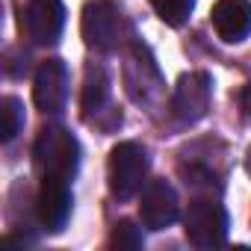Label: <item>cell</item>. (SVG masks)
Masks as SVG:
<instances>
[{"label": "cell", "mask_w": 251, "mask_h": 251, "mask_svg": "<svg viewBox=\"0 0 251 251\" xmlns=\"http://www.w3.org/2000/svg\"><path fill=\"white\" fill-rule=\"evenodd\" d=\"M3 109H0V118H3V124H0V136H3V142H12L21 127H24V103L12 95L3 98V103H0Z\"/></svg>", "instance_id": "7c38bea8"}, {"label": "cell", "mask_w": 251, "mask_h": 251, "mask_svg": "<svg viewBox=\"0 0 251 251\" xmlns=\"http://www.w3.org/2000/svg\"><path fill=\"white\" fill-rule=\"evenodd\" d=\"M33 100L42 112H62L68 100V68L62 59H48L39 65L33 80Z\"/></svg>", "instance_id": "52a82bcc"}, {"label": "cell", "mask_w": 251, "mask_h": 251, "mask_svg": "<svg viewBox=\"0 0 251 251\" xmlns=\"http://www.w3.org/2000/svg\"><path fill=\"white\" fill-rule=\"evenodd\" d=\"M71 216V186L65 177H42L36 198V219L48 233H59Z\"/></svg>", "instance_id": "8992f818"}, {"label": "cell", "mask_w": 251, "mask_h": 251, "mask_svg": "<svg viewBox=\"0 0 251 251\" xmlns=\"http://www.w3.org/2000/svg\"><path fill=\"white\" fill-rule=\"evenodd\" d=\"M106 100H109V77L100 65H89L83 80V112L95 115L106 106Z\"/></svg>", "instance_id": "8fae6325"}, {"label": "cell", "mask_w": 251, "mask_h": 251, "mask_svg": "<svg viewBox=\"0 0 251 251\" xmlns=\"http://www.w3.org/2000/svg\"><path fill=\"white\" fill-rule=\"evenodd\" d=\"M207 109H210V77L204 71L183 74L172 95V112L180 121L195 124L207 115Z\"/></svg>", "instance_id": "ba28073f"}, {"label": "cell", "mask_w": 251, "mask_h": 251, "mask_svg": "<svg viewBox=\"0 0 251 251\" xmlns=\"http://www.w3.org/2000/svg\"><path fill=\"white\" fill-rule=\"evenodd\" d=\"M21 30L33 45H56L65 30L62 0H27L21 9Z\"/></svg>", "instance_id": "277c9868"}, {"label": "cell", "mask_w": 251, "mask_h": 251, "mask_svg": "<svg viewBox=\"0 0 251 251\" xmlns=\"http://www.w3.org/2000/svg\"><path fill=\"white\" fill-rule=\"evenodd\" d=\"M109 248H118V251H136V248H142V230L130 219L115 222L112 236H109Z\"/></svg>", "instance_id": "5bb4252c"}, {"label": "cell", "mask_w": 251, "mask_h": 251, "mask_svg": "<svg viewBox=\"0 0 251 251\" xmlns=\"http://www.w3.org/2000/svg\"><path fill=\"white\" fill-rule=\"evenodd\" d=\"M210 21L222 42L239 45L251 36V0H216Z\"/></svg>", "instance_id": "30bf717a"}, {"label": "cell", "mask_w": 251, "mask_h": 251, "mask_svg": "<svg viewBox=\"0 0 251 251\" xmlns=\"http://www.w3.org/2000/svg\"><path fill=\"white\" fill-rule=\"evenodd\" d=\"M33 163L42 177H65L71 180L80 166V145L65 127H45L33 145Z\"/></svg>", "instance_id": "6da1fadb"}, {"label": "cell", "mask_w": 251, "mask_h": 251, "mask_svg": "<svg viewBox=\"0 0 251 251\" xmlns=\"http://www.w3.org/2000/svg\"><path fill=\"white\" fill-rule=\"evenodd\" d=\"M151 6L169 27H183L195 9V0H151Z\"/></svg>", "instance_id": "4fadbf2b"}, {"label": "cell", "mask_w": 251, "mask_h": 251, "mask_svg": "<svg viewBox=\"0 0 251 251\" xmlns=\"http://www.w3.org/2000/svg\"><path fill=\"white\" fill-rule=\"evenodd\" d=\"M83 39L95 50H112L121 39V18L109 0H92L83 9Z\"/></svg>", "instance_id": "5b68a950"}, {"label": "cell", "mask_w": 251, "mask_h": 251, "mask_svg": "<svg viewBox=\"0 0 251 251\" xmlns=\"http://www.w3.org/2000/svg\"><path fill=\"white\" fill-rule=\"evenodd\" d=\"M183 230L195 248H219L227 239V213L213 198H192L183 216Z\"/></svg>", "instance_id": "3957f363"}, {"label": "cell", "mask_w": 251, "mask_h": 251, "mask_svg": "<svg viewBox=\"0 0 251 251\" xmlns=\"http://www.w3.org/2000/svg\"><path fill=\"white\" fill-rule=\"evenodd\" d=\"M106 175H109V189L115 198L127 201L142 189V180L148 175V157L145 148L136 142H118L109 151V163H106Z\"/></svg>", "instance_id": "7a4b0ae2"}, {"label": "cell", "mask_w": 251, "mask_h": 251, "mask_svg": "<svg viewBox=\"0 0 251 251\" xmlns=\"http://www.w3.org/2000/svg\"><path fill=\"white\" fill-rule=\"evenodd\" d=\"M239 100H242V109H245V115H251V83H248V86L242 89Z\"/></svg>", "instance_id": "9a60e30c"}, {"label": "cell", "mask_w": 251, "mask_h": 251, "mask_svg": "<svg viewBox=\"0 0 251 251\" xmlns=\"http://www.w3.org/2000/svg\"><path fill=\"white\" fill-rule=\"evenodd\" d=\"M245 169L251 172V148H248V154H245Z\"/></svg>", "instance_id": "2e32d148"}, {"label": "cell", "mask_w": 251, "mask_h": 251, "mask_svg": "<svg viewBox=\"0 0 251 251\" xmlns=\"http://www.w3.org/2000/svg\"><path fill=\"white\" fill-rule=\"evenodd\" d=\"M139 219L148 230H163L177 219V192L169 180H148L139 201Z\"/></svg>", "instance_id": "9c48e42d"}]
</instances>
